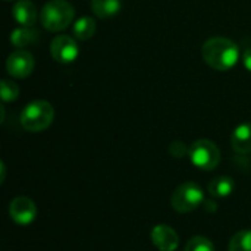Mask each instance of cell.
Here are the masks:
<instances>
[{
	"mask_svg": "<svg viewBox=\"0 0 251 251\" xmlns=\"http://www.w3.org/2000/svg\"><path fill=\"white\" fill-rule=\"evenodd\" d=\"M207 190L212 197H218V199L229 197L235 190V182L231 176L221 175V176H216L215 179H212Z\"/></svg>",
	"mask_w": 251,
	"mask_h": 251,
	"instance_id": "cell-12",
	"label": "cell"
},
{
	"mask_svg": "<svg viewBox=\"0 0 251 251\" xmlns=\"http://www.w3.org/2000/svg\"><path fill=\"white\" fill-rule=\"evenodd\" d=\"M150 238L159 251H175L179 244V237L176 231L165 224L156 225L150 232Z\"/></svg>",
	"mask_w": 251,
	"mask_h": 251,
	"instance_id": "cell-9",
	"label": "cell"
},
{
	"mask_svg": "<svg viewBox=\"0 0 251 251\" xmlns=\"http://www.w3.org/2000/svg\"><path fill=\"white\" fill-rule=\"evenodd\" d=\"M188 157L201 171H213L221 162V150L210 140H197L191 144Z\"/></svg>",
	"mask_w": 251,
	"mask_h": 251,
	"instance_id": "cell-5",
	"label": "cell"
},
{
	"mask_svg": "<svg viewBox=\"0 0 251 251\" xmlns=\"http://www.w3.org/2000/svg\"><path fill=\"white\" fill-rule=\"evenodd\" d=\"M243 65H244V68H246L247 71H250L251 72V47L250 49H247V50L244 51V54H243Z\"/></svg>",
	"mask_w": 251,
	"mask_h": 251,
	"instance_id": "cell-20",
	"label": "cell"
},
{
	"mask_svg": "<svg viewBox=\"0 0 251 251\" xmlns=\"http://www.w3.org/2000/svg\"><path fill=\"white\" fill-rule=\"evenodd\" d=\"M54 119V109L46 100H34L28 103L19 115L22 128L28 132H41L47 129Z\"/></svg>",
	"mask_w": 251,
	"mask_h": 251,
	"instance_id": "cell-2",
	"label": "cell"
},
{
	"mask_svg": "<svg viewBox=\"0 0 251 251\" xmlns=\"http://www.w3.org/2000/svg\"><path fill=\"white\" fill-rule=\"evenodd\" d=\"M34 65H35L34 56L24 49L15 50L13 53L9 54L6 60L7 74L13 78H26L28 75L32 74Z\"/></svg>",
	"mask_w": 251,
	"mask_h": 251,
	"instance_id": "cell-6",
	"label": "cell"
},
{
	"mask_svg": "<svg viewBox=\"0 0 251 251\" xmlns=\"http://www.w3.org/2000/svg\"><path fill=\"white\" fill-rule=\"evenodd\" d=\"M9 216L18 225H29L37 216V206L29 197L19 196L10 201Z\"/></svg>",
	"mask_w": 251,
	"mask_h": 251,
	"instance_id": "cell-8",
	"label": "cell"
},
{
	"mask_svg": "<svg viewBox=\"0 0 251 251\" xmlns=\"http://www.w3.org/2000/svg\"><path fill=\"white\" fill-rule=\"evenodd\" d=\"M6 1H9V0H6Z\"/></svg>",
	"mask_w": 251,
	"mask_h": 251,
	"instance_id": "cell-22",
	"label": "cell"
},
{
	"mask_svg": "<svg viewBox=\"0 0 251 251\" xmlns=\"http://www.w3.org/2000/svg\"><path fill=\"white\" fill-rule=\"evenodd\" d=\"M18 96H19V87L9 79H3L1 81V100L13 101L18 99Z\"/></svg>",
	"mask_w": 251,
	"mask_h": 251,
	"instance_id": "cell-18",
	"label": "cell"
},
{
	"mask_svg": "<svg viewBox=\"0 0 251 251\" xmlns=\"http://www.w3.org/2000/svg\"><path fill=\"white\" fill-rule=\"evenodd\" d=\"M204 203V193L193 181L182 182L171 197V204L174 210L178 213H190L194 212L197 207H200Z\"/></svg>",
	"mask_w": 251,
	"mask_h": 251,
	"instance_id": "cell-4",
	"label": "cell"
},
{
	"mask_svg": "<svg viewBox=\"0 0 251 251\" xmlns=\"http://www.w3.org/2000/svg\"><path fill=\"white\" fill-rule=\"evenodd\" d=\"M229 251H251V229L237 232L229 241Z\"/></svg>",
	"mask_w": 251,
	"mask_h": 251,
	"instance_id": "cell-16",
	"label": "cell"
},
{
	"mask_svg": "<svg viewBox=\"0 0 251 251\" xmlns=\"http://www.w3.org/2000/svg\"><path fill=\"white\" fill-rule=\"evenodd\" d=\"M231 146L238 154L251 153V122L238 125L231 135Z\"/></svg>",
	"mask_w": 251,
	"mask_h": 251,
	"instance_id": "cell-11",
	"label": "cell"
},
{
	"mask_svg": "<svg viewBox=\"0 0 251 251\" xmlns=\"http://www.w3.org/2000/svg\"><path fill=\"white\" fill-rule=\"evenodd\" d=\"M169 153H171V156H174L176 159H182L190 153V149L182 141H174L169 147Z\"/></svg>",
	"mask_w": 251,
	"mask_h": 251,
	"instance_id": "cell-19",
	"label": "cell"
},
{
	"mask_svg": "<svg viewBox=\"0 0 251 251\" xmlns=\"http://www.w3.org/2000/svg\"><path fill=\"white\" fill-rule=\"evenodd\" d=\"M94 32H96V22L90 16L79 18L72 26V34L76 40H82V41L90 40L94 35Z\"/></svg>",
	"mask_w": 251,
	"mask_h": 251,
	"instance_id": "cell-15",
	"label": "cell"
},
{
	"mask_svg": "<svg viewBox=\"0 0 251 251\" xmlns=\"http://www.w3.org/2000/svg\"><path fill=\"white\" fill-rule=\"evenodd\" d=\"M74 16L75 9L66 0H50L40 12V21L43 26L53 32L68 28L72 24Z\"/></svg>",
	"mask_w": 251,
	"mask_h": 251,
	"instance_id": "cell-3",
	"label": "cell"
},
{
	"mask_svg": "<svg viewBox=\"0 0 251 251\" xmlns=\"http://www.w3.org/2000/svg\"><path fill=\"white\" fill-rule=\"evenodd\" d=\"M184 251H215V246L209 238L197 235L185 244Z\"/></svg>",
	"mask_w": 251,
	"mask_h": 251,
	"instance_id": "cell-17",
	"label": "cell"
},
{
	"mask_svg": "<svg viewBox=\"0 0 251 251\" xmlns=\"http://www.w3.org/2000/svg\"><path fill=\"white\" fill-rule=\"evenodd\" d=\"M121 0H91V10L99 18L115 16L121 10Z\"/></svg>",
	"mask_w": 251,
	"mask_h": 251,
	"instance_id": "cell-14",
	"label": "cell"
},
{
	"mask_svg": "<svg viewBox=\"0 0 251 251\" xmlns=\"http://www.w3.org/2000/svg\"><path fill=\"white\" fill-rule=\"evenodd\" d=\"M12 15L21 26H32L38 18L37 7L31 0H18L13 4Z\"/></svg>",
	"mask_w": 251,
	"mask_h": 251,
	"instance_id": "cell-10",
	"label": "cell"
},
{
	"mask_svg": "<svg viewBox=\"0 0 251 251\" xmlns=\"http://www.w3.org/2000/svg\"><path fill=\"white\" fill-rule=\"evenodd\" d=\"M204 62L215 71H229L240 59L238 46L226 37H212L201 49Z\"/></svg>",
	"mask_w": 251,
	"mask_h": 251,
	"instance_id": "cell-1",
	"label": "cell"
},
{
	"mask_svg": "<svg viewBox=\"0 0 251 251\" xmlns=\"http://www.w3.org/2000/svg\"><path fill=\"white\" fill-rule=\"evenodd\" d=\"M50 53L56 62H60V63L74 62L79 54V49L75 41V37L65 35V34L57 35L56 38H53L50 44Z\"/></svg>",
	"mask_w": 251,
	"mask_h": 251,
	"instance_id": "cell-7",
	"label": "cell"
},
{
	"mask_svg": "<svg viewBox=\"0 0 251 251\" xmlns=\"http://www.w3.org/2000/svg\"><path fill=\"white\" fill-rule=\"evenodd\" d=\"M4 181V163L1 162V182Z\"/></svg>",
	"mask_w": 251,
	"mask_h": 251,
	"instance_id": "cell-21",
	"label": "cell"
},
{
	"mask_svg": "<svg viewBox=\"0 0 251 251\" xmlns=\"http://www.w3.org/2000/svg\"><path fill=\"white\" fill-rule=\"evenodd\" d=\"M38 31L32 29L31 26H21L12 31L10 34V43L16 47V49H24L32 43L37 41L38 38Z\"/></svg>",
	"mask_w": 251,
	"mask_h": 251,
	"instance_id": "cell-13",
	"label": "cell"
}]
</instances>
